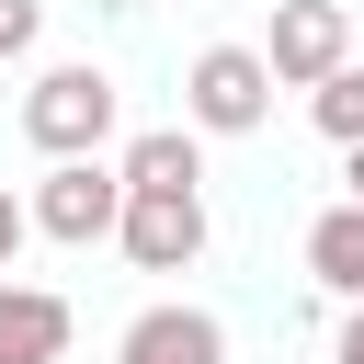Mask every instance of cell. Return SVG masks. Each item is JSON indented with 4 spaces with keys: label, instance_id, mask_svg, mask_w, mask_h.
<instances>
[{
    "label": "cell",
    "instance_id": "5b68a950",
    "mask_svg": "<svg viewBox=\"0 0 364 364\" xmlns=\"http://www.w3.org/2000/svg\"><path fill=\"white\" fill-rule=\"evenodd\" d=\"M262 57H273V80H284V91H307V80H330V68L353 57V11H341V0H273Z\"/></svg>",
    "mask_w": 364,
    "mask_h": 364
},
{
    "label": "cell",
    "instance_id": "30bf717a",
    "mask_svg": "<svg viewBox=\"0 0 364 364\" xmlns=\"http://www.w3.org/2000/svg\"><path fill=\"white\" fill-rule=\"evenodd\" d=\"M307 114H318V136H341V148H353V136H364V68L341 57L330 80H307Z\"/></svg>",
    "mask_w": 364,
    "mask_h": 364
},
{
    "label": "cell",
    "instance_id": "3957f363",
    "mask_svg": "<svg viewBox=\"0 0 364 364\" xmlns=\"http://www.w3.org/2000/svg\"><path fill=\"white\" fill-rule=\"evenodd\" d=\"M125 262L136 273H193L205 262V182H125Z\"/></svg>",
    "mask_w": 364,
    "mask_h": 364
},
{
    "label": "cell",
    "instance_id": "7c38bea8",
    "mask_svg": "<svg viewBox=\"0 0 364 364\" xmlns=\"http://www.w3.org/2000/svg\"><path fill=\"white\" fill-rule=\"evenodd\" d=\"M23 228H34V205H23L11 182H0V273H11V250H23Z\"/></svg>",
    "mask_w": 364,
    "mask_h": 364
},
{
    "label": "cell",
    "instance_id": "4fadbf2b",
    "mask_svg": "<svg viewBox=\"0 0 364 364\" xmlns=\"http://www.w3.org/2000/svg\"><path fill=\"white\" fill-rule=\"evenodd\" d=\"M341 364H364V296H341V341H330Z\"/></svg>",
    "mask_w": 364,
    "mask_h": 364
},
{
    "label": "cell",
    "instance_id": "8fae6325",
    "mask_svg": "<svg viewBox=\"0 0 364 364\" xmlns=\"http://www.w3.org/2000/svg\"><path fill=\"white\" fill-rule=\"evenodd\" d=\"M46 46V0H0V57H34Z\"/></svg>",
    "mask_w": 364,
    "mask_h": 364
},
{
    "label": "cell",
    "instance_id": "5bb4252c",
    "mask_svg": "<svg viewBox=\"0 0 364 364\" xmlns=\"http://www.w3.org/2000/svg\"><path fill=\"white\" fill-rule=\"evenodd\" d=\"M341 159H353V193H364V136H353V148H341Z\"/></svg>",
    "mask_w": 364,
    "mask_h": 364
},
{
    "label": "cell",
    "instance_id": "52a82bcc",
    "mask_svg": "<svg viewBox=\"0 0 364 364\" xmlns=\"http://www.w3.org/2000/svg\"><path fill=\"white\" fill-rule=\"evenodd\" d=\"M57 353H68V296L0 284V364H57Z\"/></svg>",
    "mask_w": 364,
    "mask_h": 364
},
{
    "label": "cell",
    "instance_id": "277c9868",
    "mask_svg": "<svg viewBox=\"0 0 364 364\" xmlns=\"http://www.w3.org/2000/svg\"><path fill=\"white\" fill-rule=\"evenodd\" d=\"M34 228H46L57 250L114 239V228H125V171H102V148H91V159H57V171L34 182Z\"/></svg>",
    "mask_w": 364,
    "mask_h": 364
},
{
    "label": "cell",
    "instance_id": "9c48e42d",
    "mask_svg": "<svg viewBox=\"0 0 364 364\" xmlns=\"http://www.w3.org/2000/svg\"><path fill=\"white\" fill-rule=\"evenodd\" d=\"M193 136H205L193 114H182V125H148V136H125L114 171H125V182H205V148H193Z\"/></svg>",
    "mask_w": 364,
    "mask_h": 364
},
{
    "label": "cell",
    "instance_id": "ba28073f",
    "mask_svg": "<svg viewBox=\"0 0 364 364\" xmlns=\"http://www.w3.org/2000/svg\"><path fill=\"white\" fill-rule=\"evenodd\" d=\"M307 273H318L330 296H364V193L330 205V216H307Z\"/></svg>",
    "mask_w": 364,
    "mask_h": 364
},
{
    "label": "cell",
    "instance_id": "8992f818",
    "mask_svg": "<svg viewBox=\"0 0 364 364\" xmlns=\"http://www.w3.org/2000/svg\"><path fill=\"white\" fill-rule=\"evenodd\" d=\"M114 364H228V330L205 318V307H136L125 318V341H114Z\"/></svg>",
    "mask_w": 364,
    "mask_h": 364
},
{
    "label": "cell",
    "instance_id": "7a4b0ae2",
    "mask_svg": "<svg viewBox=\"0 0 364 364\" xmlns=\"http://www.w3.org/2000/svg\"><path fill=\"white\" fill-rule=\"evenodd\" d=\"M273 91H284V80H273L262 46H205V57L182 68V114H193L205 136H250V125L273 114Z\"/></svg>",
    "mask_w": 364,
    "mask_h": 364
},
{
    "label": "cell",
    "instance_id": "6da1fadb",
    "mask_svg": "<svg viewBox=\"0 0 364 364\" xmlns=\"http://www.w3.org/2000/svg\"><path fill=\"white\" fill-rule=\"evenodd\" d=\"M114 114H125V91H114L91 57H57V68L23 91V136H34L46 159H91V148L114 136Z\"/></svg>",
    "mask_w": 364,
    "mask_h": 364
}]
</instances>
